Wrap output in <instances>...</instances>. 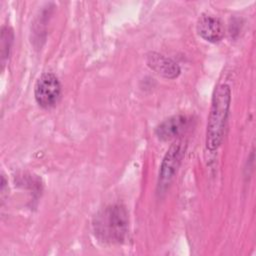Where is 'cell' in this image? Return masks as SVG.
<instances>
[{
    "instance_id": "cell-1",
    "label": "cell",
    "mask_w": 256,
    "mask_h": 256,
    "mask_svg": "<svg viewBox=\"0 0 256 256\" xmlns=\"http://www.w3.org/2000/svg\"><path fill=\"white\" fill-rule=\"evenodd\" d=\"M231 103V90L227 84H220L216 87L206 128V147L214 151L222 143L225 127L228 119Z\"/></svg>"
},
{
    "instance_id": "cell-2",
    "label": "cell",
    "mask_w": 256,
    "mask_h": 256,
    "mask_svg": "<svg viewBox=\"0 0 256 256\" xmlns=\"http://www.w3.org/2000/svg\"><path fill=\"white\" fill-rule=\"evenodd\" d=\"M93 230L102 242H123L128 231V213L125 207L120 204L105 207L94 217Z\"/></svg>"
},
{
    "instance_id": "cell-3",
    "label": "cell",
    "mask_w": 256,
    "mask_h": 256,
    "mask_svg": "<svg viewBox=\"0 0 256 256\" xmlns=\"http://www.w3.org/2000/svg\"><path fill=\"white\" fill-rule=\"evenodd\" d=\"M185 154V142L179 140L172 144L161 163L158 178V193H163L169 187Z\"/></svg>"
},
{
    "instance_id": "cell-4",
    "label": "cell",
    "mask_w": 256,
    "mask_h": 256,
    "mask_svg": "<svg viewBox=\"0 0 256 256\" xmlns=\"http://www.w3.org/2000/svg\"><path fill=\"white\" fill-rule=\"evenodd\" d=\"M34 95L36 102L43 108L56 105L61 96V85L58 78L53 73H43L36 81Z\"/></svg>"
},
{
    "instance_id": "cell-5",
    "label": "cell",
    "mask_w": 256,
    "mask_h": 256,
    "mask_svg": "<svg viewBox=\"0 0 256 256\" xmlns=\"http://www.w3.org/2000/svg\"><path fill=\"white\" fill-rule=\"evenodd\" d=\"M198 34L209 42H218L224 36V26L221 20L213 15L203 14L197 22Z\"/></svg>"
},
{
    "instance_id": "cell-6",
    "label": "cell",
    "mask_w": 256,
    "mask_h": 256,
    "mask_svg": "<svg viewBox=\"0 0 256 256\" xmlns=\"http://www.w3.org/2000/svg\"><path fill=\"white\" fill-rule=\"evenodd\" d=\"M188 126V118L184 115L172 116L161 122L155 130L156 136L162 141H168L181 135Z\"/></svg>"
},
{
    "instance_id": "cell-7",
    "label": "cell",
    "mask_w": 256,
    "mask_h": 256,
    "mask_svg": "<svg viewBox=\"0 0 256 256\" xmlns=\"http://www.w3.org/2000/svg\"><path fill=\"white\" fill-rule=\"evenodd\" d=\"M148 66L165 78H175L180 74V68L173 60L159 53L152 52L147 56Z\"/></svg>"
},
{
    "instance_id": "cell-8",
    "label": "cell",
    "mask_w": 256,
    "mask_h": 256,
    "mask_svg": "<svg viewBox=\"0 0 256 256\" xmlns=\"http://www.w3.org/2000/svg\"><path fill=\"white\" fill-rule=\"evenodd\" d=\"M13 31L10 27L4 26L1 30V59H2V65L4 66L5 61L8 59L11 46L13 43Z\"/></svg>"
}]
</instances>
